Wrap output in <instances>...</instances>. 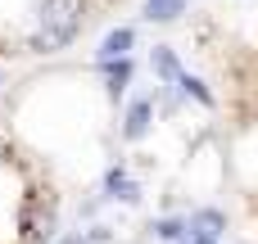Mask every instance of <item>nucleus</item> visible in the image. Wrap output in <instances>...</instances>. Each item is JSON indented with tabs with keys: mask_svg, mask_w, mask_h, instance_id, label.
<instances>
[{
	"mask_svg": "<svg viewBox=\"0 0 258 244\" xmlns=\"http://www.w3.org/2000/svg\"><path fill=\"white\" fill-rule=\"evenodd\" d=\"M82 14H86V0H45L41 5V32L32 36V50H41V54L63 50L77 36Z\"/></svg>",
	"mask_w": 258,
	"mask_h": 244,
	"instance_id": "f257e3e1",
	"label": "nucleus"
},
{
	"mask_svg": "<svg viewBox=\"0 0 258 244\" xmlns=\"http://www.w3.org/2000/svg\"><path fill=\"white\" fill-rule=\"evenodd\" d=\"M222 231H227V217H222L218 208L190 213V235H200V240H222Z\"/></svg>",
	"mask_w": 258,
	"mask_h": 244,
	"instance_id": "f03ea898",
	"label": "nucleus"
},
{
	"mask_svg": "<svg viewBox=\"0 0 258 244\" xmlns=\"http://www.w3.org/2000/svg\"><path fill=\"white\" fill-rule=\"evenodd\" d=\"M136 45V32L132 27H113L104 41H100V59L109 63V59H127V50Z\"/></svg>",
	"mask_w": 258,
	"mask_h": 244,
	"instance_id": "7ed1b4c3",
	"label": "nucleus"
},
{
	"mask_svg": "<svg viewBox=\"0 0 258 244\" xmlns=\"http://www.w3.org/2000/svg\"><path fill=\"white\" fill-rule=\"evenodd\" d=\"M150 131V100H136L132 109H127V122H122V136L127 140H141Z\"/></svg>",
	"mask_w": 258,
	"mask_h": 244,
	"instance_id": "20e7f679",
	"label": "nucleus"
},
{
	"mask_svg": "<svg viewBox=\"0 0 258 244\" xmlns=\"http://www.w3.org/2000/svg\"><path fill=\"white\" fill-rule=\"evenodd\" d=\"M104 190H109L113 199H127V204H136V199H141V190H136V181H132V177L122 172V168H113V172L104 177Z\"/></svg>",
	"mask_w": 258,
	"mask_h": 244,
	"instance_id": "39448f33",
	"label": "nucleus"
},
{
	"mask_svg": "<svg viewBox=\"0 0 258 244\" xmlns=\"http://www.w3.org/2000/svg\"><path fill=\"white\" fill-rule=\"evenodd\" d=\"M186 14V0H145V18L150 23H172Z\"/></svg>",
	"mask_w": 258,
	"mask_h": 244,
	"instance_id": "423d86ee",
	"label": "nucleus"
},
{
	"mask_svg": "<svg viewBox=\"0 0 258 244\" xmlns=\"http://www.w3.org/2000/svg\"><path fill=\"white\" fill-rule=\"evenodd\" d=\"M150 63H154L159 82H177V77H181V63H177V54H172V50H163V45L154 50V59H150Z\"/></svg>",
	"mask_w": 258,
	"mask_h": 244,
	"instance_id": "0eeeda50",
	"label": "nucleus"
},
{
	"mask_svg": "<svg viewBox=\"0 0 258 244\" xmlns=\"http://www.w3.org/2000/svg\"><path fill=\"white\" fill-rule=\"evenodd\" d=\"M132 82V59H109V95L118 100Z\"/></svg>",
	"mask_w": 258,
	"mask_h": 244,
	"instance_id": "6e6552de",
	"label": "nucleus"
},
{
	"mask_svg": "<svg viewBox=\"0 0 258 244\" xmlns=\"http://www.w3.org/2000/svg\"><path fill=\"white\" fill-rule=\"evenodd\" d=\"M186 231H190V222H172V217L154 222V235H159V240H181Z\"/></svg>",
	"mask_w": 258,
	"mask_h": 244,
	"instance_id": "1a4fd4ad",
	"label": "nucleus"
},
{
	"mask_svg": "<svg viewBox=\"0 0 258 244\" xmlns=\"http://www.w3.org/2000/svg\"><path fill=\"white\" fill-rule=\"evenodd\" d=\"M177 86H181V91H186V95H195V100H200V104H213V95H209V91H204V82H195V77H190V72H181V77H177Z\"/></svg>",
	"mask_w": 258,
	"mask_h": 244,
	"instance_id": "9d476101",
	"label": "nucleus"
},
{
	"mask_svg": "<svg viewBox=\"0 0 258 244\" xmlns=\"http://www.w3.org/2000/svg\"><path fill=\"white\" fill-rule=\"evenodd\" d=\"M59 244H91V240H59Z\"/></svg>",
	"mask_w": 258,
	"mask_h": 244,
	"instance_id": "9b49d317",
	"label": "nucleus"
}]
</instances>
